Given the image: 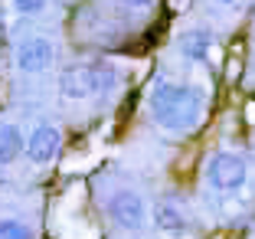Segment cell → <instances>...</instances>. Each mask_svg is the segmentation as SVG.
Masks as SVG:
<instances>
[{"label": "cell", "instance_id": "cell-1", "mask_svg": "<svg viewBox=\"0 0 255 239\" xmlns=\"http://www.w3.org/2000/svg\"><path fill=\"white\" fill-rule=\"evenodd\" d=\"M203 105L206 95L196 85H180V82H157L150 89V112L157 118V125H164L167 131H193L203 118Z\"/></svg>", "mask_w": 255, "mask_h": 239}, {"label": "cell", "instance_id": "cell-2", "mask_svg": "<svg viewBox=\"0 0 255 239\" xmlns=\"http://www.w3.org/2000/svg\"><path fill=\"white\" fill-rule=\"evenodd\" d=\"M206 177H210V184L216 190H239L242 184H246L249 177V167L246 161H242L239 154H233V151H219V154H213L210 167H206Z\"/></svg>", "mask_w": 255, "mask_h": 239}, {"label": "cell", "instance_id": "cell-3", "mask_svg": "<svg viewBox=\"0 0 255 239\" xmlns=\"http://www.w3.org/2000/svg\"><path fill=\"white\" fill-rule=\"evenodd\" d=\"M105 210H108V217H112V223L121 226V230H141L144 217H147V207H144V200L134 190H115L108 197Z\"/></svg>", "mask_w": 255, "mask_h": 239}, {"label": "cell", "instance_id": "cell-4", "mask_svg": "<svg viewBox=\"0 0 255 239\" xmlns=\"http://www.w3.org/2000/svg\"><path fill=\"white\" fill-rule=\"evenodd\" d=\"M56 59V46L49 43L46 36H30L23 39L20 49H16V66H20V72H46V69L53 66Z\"/></svg>", "mask_w": 255, "mask_h": 239}, {"label": "cell", "instance_id": "cell-5", "mask_svg": "<svg viewBox=\"0 0 255 239\" xmlns=\"http://www.w3.org/2000/svg\"><path fill=\"white\" fill-rule=\"evenodd\" d=\"M59 89L66 98H85L95 95V72H92V62H72L59 72Z\"/></svg>", "mask_w": 255, "mask_h": 239}, {"label": "cell", "instance_id": "cell-6", "mask_svg": "<svg viewBox=\"0 0 255 239\" xmlns=\"http://www.w3.org/2000/svg\"><path fill=\"white\" fill-rule=\"evenodd\" d=\"M59 144H62L59 128L39 125V128H33L30 141H26V157H30L33 164H49V161L59 154Z\"/></svg>", "mask_w": 255, "mask_h": 239}, {"label": "cell", "instance_id": "cell-7", "mask_svg": "<svg viewBox=\"0 0 255 239\" xmlns=\"http://www.w3.org/2000/svg\"><path fill=\"white\" fill-rule=\"evenodd\" d=\"M154 223L167 236H183V230H187V217H183V210L173 200H160L154 207Z\"/></svg>", "mask_w": 255, "mask_h": 239}, {"label": "cell", "instance_id": "cell-8", "mask_svg": "<svg viewBox=\"0 0 255 239\" xmlns=\"http://www.w3.org/2000/svg\"><path fill=\"white\" fill-rule=\"evenodd\" d=\"M20 154H26L20 128L10 125V121H0V164H13Z\"/></svg>", "mask_w": 255, "mask_h": 239}, {"label": "cell", "instance_id": "cell-9", "mask_svg": "<svg viewBox=\"0 0 255 239\" xmlns=\"http://www.w3.org/2000/svg\"><path fill=\"white\" fill-rule=\"evenodd\" d=\"M210 46H213V36L206 30H190V33L180 36V52L193 62L206 59V56H210Z\"/></svg>", "mask_w": 255, "mask_h": 239}, {"label": "cell", "instance_id": "cell-10", "mask_svg": "<svg viewBox=\"0 0 255 239\" xmlns=\"http://www.w3.org/2000/svg\"><path fill=\"white\" fill-rule=\"evenodd\" d=\"M92 72H95V95H105V92H112L115 82H118L115 66H108L105 59H95V62H92Z\"/></svg>", "mask_w": 255, "mask_h": 239}, {"label": "cell", "instance_id": "cell-11", "mask_svg": "<svg viewBox=\"0 0 255 239\" xmlns=\"http://www.w3.org/2000/svg\"><path fill=\"white\" fill-rule=\"evenodd\" d=\"M0 239H33V230L23 220H0Z\"/></svg>", "mask_w": 255, "mask_h": 239}, {"label": "cell", "instance_id": "cell-12", "mask_svg": "<svg viewBox=\"0 0 255 239\" xmlns=\"http://www.w3.org/2000/svg\"><path fill=\"white\" fill-rule=\"evenodd\" d=\"M13 7H16V13L33 16V13H39V10L46 7V0H13Z\"/></svg>", "mask_w": 255, "mask_h": 239}, {"label": "cell", "instance_id": "cell-13", "mask_svg": "<svg viewBox=\"0 0 255 239\" xmlns=\"http://www.w3.org/2000/svg\"><path fill=\"white\" fill-rule=\"evenodd\" d=\"M128 7H147V3H154V0H125Z\"/></svg>", "mask_w": 255, "mask_h": 239}, {"label": "cell", "instance_id": "cell-14", "mask_svg": "<svg viewBox=\"0 0 255 239\" xmlns=\"http://www.w3.org/2000/svg\"><path fill=\"white\" fill-rule=\"evenodd\" d=\"M216 3H226V7H229V3H236V0H216Z\"/></svg>", "mask_w": 255, "mask_h": 239}]
</instances>
